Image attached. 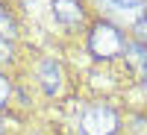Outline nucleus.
<instances>
[{
  "label": "nucleus",
  "mask_w": 147,
  "mask_h": 135,
  "mask_svg": "<svg viewBox=\"0 0 147 135\" xmlns=\"http://www.w3.org/2000/svg\"><path fill=\"white\" fill-rule=\"evenodd\" d=\"M88 47L91 53L97 59H115L124 53V35L118 32V27H112V24H97V27L91 30V38H88Z\"/></svg>",
  "instance_id": "nucleus-1"
},
{
  "label": "nucleus",
  "mask_w": 147,
  "mask_h": 135,
  "mask_svg": "<svg viewBox=\"0 0 147 135\" xmlns=\"http://www.w3.org/2000/svg\"><path fill=\"white\" fill-rule=\"evenodd\" d=\"M80 126L85 135H115L118 132V115L109 106H91L82 112Z\"/></svg>",
  "instance_id": "nucleus-2"
},
{
  "label": "nucleus",
  "mask_w": 147,
  "mask_h": 135,
  "mask_svg": "<svg viewBox=\"0 0 147 135\" xmlns=\"http://www.w3.org/2000/svg\"><path fill=\"white\" fill-rule=\"evenodd\" d=\"M53 15L62 24H77L82 21V6L77 0H53Z\"/></svg>",
  "instance_id": "nucleus-3"
},
{
  "label": "nucleus",
  "mask_w": 147,
  "mask_h": 135,
  "mask_svg": "<svg viewBox=\"0 0 147 135\" xmlns=\"http://www.w3.org/2000/svg\"><path fill=\"white\" fill-rule=\"evenodd\" d=\"M38 77L44 82V91H59V79H62V71H59L56 59H44V62L38 65Z\"/></svg>",
  "instance_id": "nucleus-4"
},
{
  "label": "nucleus",
  "mask_w": 147,
  "mask_h": 135,
  "mask_svg": "<svg viewBox=\"0 0 147 135\" xmlns=\"http://www.w3.org/2000/svg\"><path fill=\"white\" fill-rule=\"evenodd\" d=\"M103 6H109V12L112 15H118V18H124V21H136L138 15H141V9H129V6H121V3H115V0H100Z\"/></svg>",
  "instance_id": "nucleus-5"
},
{
  "label": "nucleus",
  "mask_w": 147,
  "mask_h": 135,
  "mask_svg": "<svg viewBox=\"0 0 147 135\" xmlns=\"http://www.w3.org/2000/svg\"><path fill=\"white\" fill-rule=\"evenodd\" d=\"M124 53H129V62L136 65V68H147V53L141 50L138 44H127V47H124Z\"/></svg>",
  "instance_id": "nucleus-6"
},
{
  "label": "nucleus",
  "mask_w": 147,
  "mask_h": 135,
  "mask_svg": "<svg viewBox=\"0 0 147 135\" xmlns=\"http://www.w3.org/2000/svg\"><path fill=\"white\" fill-rule=\"evenodd\" d=\"M15 35V21L9 18V12L0 6V38H12Z\"/></svg>",
  "instance_id": "nucleus-7"
},
{
  "label": "nucleus",
  "mask_w": 147,
  "mask_h": 135,
  "mask_svg": "<svg viewBox=\"0 0 147 135\" xmlns=\"http://www.w3.org/2000/svg\"><path fill=\"white\" fill-rule=\"evenodd\" d=\"M9 91H12V88H9V79H6V77H0V106L6 103V97H9Z\"/></svg>",
  "instance_id": "nucleus-8"
},
{
  "label": "nucleus",
  "mask_w": 147,
  "mask_h": 135,
  "mask_svg": "<svg viewBox=\"0 0 147 135\" xmlns=\"http://www.w3.org/2000/svg\"><path fill=\"white\" fill-rule=\"evenodd\" d=\"M115 3H121V6H129V9H141V6H144V0H115Z\"/></svg>",
  "instance_id": "nucleus-9"
},
{
  "label": "nucleus",
  "mask_w": 147,
  "mask_h": 135,
  "mask_svg": "<svg viewBox=\"0 0 147 135\" xmlns=\"http://www.w3.org/2000/svg\"><path fill=\"white\" fill-rule=\"evenodd\" d=\"M136 32H138V38H141V41H147V21L136 24Z\"/></svg>",
  "instance_id": "nucleus-10"
},
{
  "label": "nucleus",
  "mask_w": 147,
  "mask_h": 135,
  "mask_svg": "<svg viewBox=\"0 0 147 135\" xmlns=\"http://www.w3.org/2000/svg\"><path fill=\"white\" fill-rule=\"evenodd\" d=\"M144 91H147V73H144Z\"/></svg>",
  "instance_id": "nucleus-11"
},
{
  "label": "nucleus",
  "mask_w": 147,
  "mask_h": 135,
  "mask_svg": "<svg viewBox=\"0 0 147 135\" xmlns=\"http://www.w3.org/2000/svg\"><path fill=\"white\" fill-rule=\"evenodd\" d=\"M0 135H3V124H0Z\"/></svg>",
  "instance_id": "nucleus-12"
}]
</instances>
